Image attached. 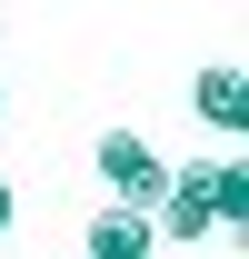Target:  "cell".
Listing matches in <instances>:
<instances>
[{
	"mask_svg": "<svg viewBox=\"0 0 249 259\" xmlns=\"http://www.w3.org/2000/svg\"><path fill=\"white\" fill-rule=\"evenodd\" d=\"M90 160H100V180H110V199H120V209H150V199L170 190V160H159L140 130H100Z\"/></svg>",
	"mask_w": 249,
	"mask_h": 259,
	"instance_id": "6da1fadb",
	"label": "cell"
},
{
	"mask_svg": "<svg viewBox=\"0 0 249 259\" xmlns=\"http://www.w3.org/2000/svg\"><path fill=\"white\" fill-rule=\"evenodd\" d=\"M150 239H219V220H210V180H199V169H170V190L150 199Z\"/></svg>",
	"mask_w": 249,
	"mask_h": 259,
	"instance_id": "7a4b0ae2",
	"label": "cell"
},
{
	"mask_svg": "<svg viewBox=\"0 0 249 259\" xmlns=\"http://www.w3.org/2000/svg\"><path fill=\"white\" fill-rule=\"evenodd\" d=\"M80 249H90V259H159V239H150V209H120V199H110V209L80 229Z\"/></svg>",
	"mask_w": 249,
	"mask_h": 259,
	"instance_id": "3957f363",
	"label": "cell"
},
{
	"mask_svg": "<svg viewBox=\"0 0 249 259\" xmlns=\"http://www.w3.org/2000/svg\"><path fill=\"white\" fill-rule=\"evenodd\" d=\"M199 180H210V220H219V239H239V229H249V160H210Z\"/></svg>",
	"mask_w": 249,
	"mask_h": 259,
	"instance_id": "277c9868",
	"label": "cell"
},
{
	"mask_svg": "<svg viewBox=\"0 0 249 259\" xmlns=\"http://www.w3.org/2000/svg\"><path fill=\"white\" fill-rule=\"evenodd\" d=\"M239 110H249V100H239V60H219V70H199V120H210L219 140H239Z\"/></svg>",
	"mask_w": 249,
	"mask_h": 259,
	"instance_id": "5b68a950",
	"label": "cell"
},
{
	"mask_svg": "<svg viewBox=\"0 0 249 259\" xmlns=\"http://www.w3.org/2000/svg\"><path fill=\"white\" fill-rule=\"evenodd\" d=\"M10 220H20V199H10V180H0V229H10Z\"/></svg>",
	"mask_w": 249,
	"mask_h": 259,
	"instance_id": "8992f818",
	"label": "cell"
},
{
	"mask_svg": "<svg viewBox=\"0 0 249 259\" xmlns=\"http://www.w3.org/2000/svg\"><path fill=\"white\" fill-rule=\"evenodd\" d=\"M0 110H10V90H0Z\"/></svg>",
	"mask_w": 249,
	"mask_h": 259,
	"instance_id": "52a82bcc",
	"label": "cell"
}]
</instances>
